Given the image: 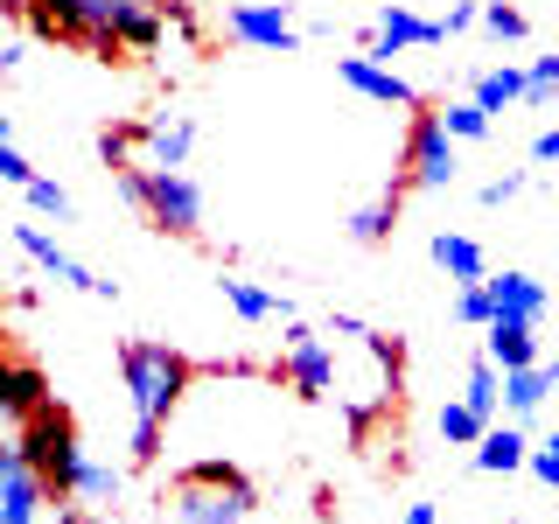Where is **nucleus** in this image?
<instances>
[{"label":"nucleus","mask_w":559,"mask_h":524,"mask_svg":"<svg viewBox=\"0 0 559 524\" xmlns=\"http://www.w3.org/2000/svg\"><path fill=\"white\" fill-rule=\"evenodd\" d=\"M441 28H448V35H468V28H483V0H454V8L441 14Z\"/></svg>","instance_id":"obj_33"},{"label":"nucleus","mask_w":559,"mask_h":524,"mask_svg":"<svg viewBox=\"0 0 559 524\" xmlns=\"http://www.w3.org/2000/svg\"><path fill=\"white\" fill-rule=\"evenodd\" d=\"M552 98H559V49L532 63V92H524V105H552Z\"/></svg>","instance_id":"obj_29"},{"label":"nucleus","mask_w":559,"mask_h":524,"mask_svg":"<svg viewBox=\"0 0 559 524\" xmlns=\"http://www.w3.org/2000/svg\"><path fill=\"white\" fill-rule=\"evenodd\" d=\"M119 497H127V468H119V462H98V454H84L70 503H84V511H112Z\"/></svg>","instance_id":"obj_19"},{"label":"nucleus","mask_w":559,"mask_h":524,"mask_svg":"<svg viewBox=\"0 0 559 524\" xmlns=\"http://www.w3.org/2000/svg\"><path fill=\"white\" fill-rule=\"evenodd\" d=\"M0 182H8V189H28L35 182V162L14 147V140H0Z\"/></svg>","instance_id":"obj_30"},{"label":"nucleus","mask_w":559,"mask_h":524,"mask_svg":"<svg viewBox=\"0 0 559 524\" xmlns=\"http://www.w3.org/2000/svg\"><path fill=\"white\" fill-rule=\"evenodd\" d=\"M546 378H552V392H559V357H546Z\"/></svg>","instance_id":"obj_38"},{"label":"nucleus","mask_w":559,"mask_h":524,"mask_svg":"<svg viewBox=\"0 0 559 524\" xmlns=\"http://www.w3.org/2000/svg\"><path fill=\"white\" fill-rule=\"evenodd\" d=\"M448 43V28L441 22H427V14H413V8H384L378 14V35H371V57L384 63V57H406V49H441Z\"/></svg>","instance_id":"obj_12"},{"label":"nucleus","mask_w":559,"mask_h":524,"mask_svg":"<svg viewBox=\"0 0 559 524\" xmlns=\"http://www.w3.org/2000/svg\"><path fill=\"white\" fill-rule=\"evenodd\" d=\"M217 294H224V308L238 314V322H301V314H294V301L280 287H259V279H245V273H217Z\"/></svg>","instance_id":"obj_13"},{"label":"nucleus","mask_w":559,"mask_h":524,"mask_svg":"<svg viewBox=\"0 0 559 524\" xmlns=\"http://www.w3.org/2000/svg\"><path fill=\"white\" fill-rule=\"evenodd\" d=\"M8 441H14V448H22L28 462H35V476L49 483V497H70V489H78L84 454H92V448L78 441V427H70V413L57 406V398H49V406L35 413L22 433H8Z\"/></svg>","instance_id":"obj_3"},{"label":"nucleus","mask_w":559,"mask_h":524,"mask_svg":"<svg viewBox=\"0 0 559 524\" xmlns=\"http://www.w3.org/2000/svg\"><path fill=\"white\" fill-rule=\"evenodd\" d=\"M28 63V35H22V22L8 28V43H0V70H22Z\"/></svg>","instance_id":"obj_35"},{"label":"nucleus","mask_w":559,"mask_h":524,"mask_svg":"<svg viewBox=\"0 0 559 524\" xmlns=\"http://www.w3.org/2000/svg\"><path fill=\"white\" fill-rule=\"evenodd\" d=\"M189 147H197V119L189 112L140 119V168H189Z\"/></svg>","instance_id":"obj_11"},{"label":"nucleus","mask_w":559,"mask_h":524,"mask_svg":"<svg viewBox=\"0 0 559 524\" xmlns=\"http://www.w3.org/2000/svg\"><path fill=\"white\" fill-rule=\"evenodd\" d=\"M49 503H57L49 483L35 476V462L8 441V454H0V524H43Z\"/></svg>","instance_id":"obj_9"},{"label":"nucleus","mask_w":559,"mask_h":524,"mask_svg":"<svg viewBox=\"0 0 559 524\" xmlns=\"http://www.w3.org/2000/svg\"><path fill=\"white\" fill-rule=\"evenodd\" d=\"M483 28L497 35V43H524V35H532L524 8H511V0H483Z\"/></svg>","instance_id":"obj_28"},{"label":"nucleus","mask_w":559,"mask_h":524,"mask_svg":"<svg viewBox=\"0 0 559 524\" xmlns=\"http://www.w3.org/2000/svg\"><path fill=\"white\" fill-rule=\"evenodd\" d=\"M259 511V489H224V483H197V476H175L168 497V524H245Z\"/></svg>","instance_id":"obj_6"},{"label":"nucleus","mask_w":559,"mask_h":524,"mask_svg":"<svg viewBox=\"0 0 559 524\" xmlns=\"http://www.w3.org/2000/svg\"><path fill=\"white\" fill-rule=\"evenodd\" d=\"M43 406H49V378L35 371L28 357H14L8 371H0V413H8V433H22Z\"/></svg>","instance_id":"obj_14"},{"label":"nucleus","mask_w":559,"mask_h":524,"mask_svg":"<svg viewBox=\"0 0 559 524\" xmlns=\"http://www.w3.org/2000/svg\"><path fill=\"white\" fill-rule=\"evenodd\" d=\"M224 35L245 49H266V57H294L301 28H294L287 0H224Z\"/></svg>","instance_id":"obj_5"},{"label":"nucleus","mask_w":559,"mask_h":524,"mask_svg":"<svg viewBox=\"0 0 559 524\" xmlns=\"http://www.w3.org/2000/svg\"><path fill=\"white\" fill-rule=\"evenodd\" d=\"M532 476L546 483V489H559V433H546V441H532Z\"/></svg>","instance_id":"obj_31"},{"label":"nucleus","mask_w":559,"mask_h":524,"mask_svg":"<svg viewBox=\"0 0 559 524\" xmlns=\"http://www.w3.org/2000/svg\"><path fill=\"white\" fill-rule=\"evenodd\" d=\"M119 378H127V406L133 427H168V413L182 406L189 392V364L175 357L168 343H119Z\"/></svg>","instance_id":"obj_2"},{"label":"nucleus","mask_w":559,"mask_h":524,"mask_svg":"<svg viewBox=\"0 0 559 524\" xmlns=\"http://www.w3.org/2000/svg\"><path fill=\"white\" fill-rule=\"evenodd\" d=\"M524 92H532V70H518V63H497V70H483V78H468V98L489 105V112L524 105Z\"/></svg>","instance_id":"obj_20"},{"label":"nucleus","mask_w":559,"mask_h":524,"mask_svg":"<svg viewBox=\"0 0 559 524\" xmlns=\"http://www.w3.org/2000/svg\"><path fill=\"white\" fill-rule=\"evenodd\" d=\"M273 378H287L301 398H336V343H329L322 329H308V322H287Z\"/></svg>","instance_id":"obj_4"},{"label":"nucleus","mask_w":559,"mask_h":524,"mask_svg":"<svg viewBox=\"0 0 559 524\" xmlns=\"http://www.w3.org/2000/svg\"><path fill=\"white\" fill-rule=\"evenodd\" d=\"M336 78H343L357 98H371V105H399V112H419V92H413L406 78H399L392 63H378L371 49H364V57H336Z\"/></svg>","instance_id":"obj_10"},{"label":"nucleus","mask_w":559,"mask_h":524,"mask_svg":"<svg viewBox=\"0 0 559 524\" xmlns=\"http://www.w3.org/2000/svg\"><path fill=\"white\" fill-rule=\"evenodd\" d=\"M22 196H28V210H35V217H57V224H70V217H78L70 189H63V182H49V175H35V182L22 189Z\"/></svg>","instance_id":"obj_27"},{"label":"nucleus","mask_w":559,"mask_h":524,"mask_svg":"<svg viewBox=\"0 0 559 524\" xmlns=\"http://www.w3.org/2000/svg\"><path fill=\"white\" fill-rule=\"evenodd\" d=\"M427 259L454 279V287H462V279H489V252H483L476 238H462V231H433L427 238Z\"/></svg>","instance_id":"obj_18"},{"label":"nucleus","mask_w":559,"mask_h":524,"mask_svg":"<svg viewBox=\"0 0 559 524\" xmlns=\"http://www.w3.org/2000/svg\"><path fill=\"white\" fill-rule=\"evenodd\" d=\"M462 398H468L483 419H497V413H503V371H497L489 357H476V364H468V378H462Z\"/></svg>","instance_id":"obj_24"},{"label":"nucleus","mask_w":559,"mask_h":524,"mask_svg":"<svg viewBox=\"0 0 559 524\" xmlns=\"http://www.w3.org/2000/svg\"><path fill=\"white\" fill-rule=\"evenodd\" d=\"M454 147L462 140L448 133V119L441 112H413V133H406V182L413 189H448L454 182Z\"/></svg>","instance_id":"obj_8"},{"label":"nucleus","mask_w":559,"mask_h":524,"mask_svg":"<svg viewBox=\"0 0 559 524\" xmlns=\"http://www.w3.org/2000/svg\"><path fill=\"white\" fill-rule=\"evenodd\" d=\"M433 427H441V441H448V448H476L483 433L497 427V419H483L476 406H468V398H448V406L433 413Z\"/></svg>","instance_id":"obj_23"},{"label":"nucleus","mask_w":559,"mask_h":524,"mask_svg":"<svg viewBox=\"0 0 559 524\" xmlns=\"http://www.w3.org/2000/svg\"><path fill=\"white\" fill-rule=\"evenodd\" d=\"M14 245H22L35 266H43V279H57V287H78V294H92V301H119V279H105V273L84 266V259H70L63 245L43 231V224L22 217V224H14Z\"/></svg>","instance_id":"obj_7"},{"label":"nucleus","mask_w":559,"mask_h":524,"mask_svg":"<svg viewBox=\"0 0 559 524\" xmlns=\"http://www.w3.org/2000/svg\"><path fill=\"white\" fill-rule=\"evenodd\" d=\"M406 175H399V182L392 189H384V196L378 203H364V210H349V238H357V245H384V238H392L399 231V196H406Z\"/></svg>","instance_id":"obj_21"},{"label":"nucleus","mask_w":559,"mask_h":524,"mask_svg":"<svg viewBox=\"0 0 559 524\" xmlns=\"http://www.w3.org/2000/svg\"><path fill=\"white\" fill-rule=\"evenodd\" d=\"M92 524H119V517H112V511H92Z\"/></svg>","instance_id":"obj_39"},{"label":"nucleus","mask_w":559,"mask_h":524,"mask_svg":"<svg viewBox=\"0 0 559 524\" xmlns=\"http://www.w3.org/2000/svg\"><path fill=\"white\" fill-rule=\"evenodd\" d=\"M524 196V175L511 168V175H489L483 182V210H503V203H518Z\"/></svg>","instance_id":"obj_32"},{"label":"nucleus","mask_w":559,"mask_h":524,"mask_svg":"<svg viewBox=\"0 0 559 524\" xmlns=\"http://www.w3.org/2000/svg\"><path fill=\"white\" fill-rule=\"evenodd\" d=\"M476 468L483 476H518V468H532V441H524L518 419H497V427L476 441Z\"/></svg>","instance_id":"obj_17"},{"label":"nucleus","mask_w":559,"mask_h":524,"mask_svg":"<svg viewBox=\"0 0 559 524\" xmlns=\"http://www.w3.org/2000/svg\"><path fill=\"white\" fill-rule=\"evenodd\" d=\"M483 357L497 364V371H532V364H546V349H538V322H489L483 329Z\"/></svg>","instance_id":"obj_16"},{"label":"nucleus","mask_w":559,"mask_h":524,"mask_svg":"<svg viewBox=\"0 0 559 524\" xmlns=\"http://www.w3.org/2000/svg\"><path fill=\"white\" fill-rule=\"evenodd\" d=\"M399 524H441V503H406V517Z\"/></svg>","instance_id":"obj_37"},{"label":"nucleus","mask_w":559,"mask_h":524,"mask_svg":"<svg viewBox=\"0 0 559 524\" xmlns=\"http://www.w3.org/2000/svg\"><path fill=\"white\" fill-rule=\"evenodd\" d=\"M454 322H462V329H489V322H497V294H489V279H462V287H454Z\"/></svg>","instance_id":"obj_26"},{"label":"nucleus","mask_w":559,"mask_h":524,"mask_svg":"<svg viewBox=\"0 0 559 524\" xmlns=\"http://www.w3.org/2000/svg\"><path fill=\"white\" fill-rule=\"evenodd\" d=\"M489 294H497V322H538L546 314V279L538 273H518V266H503V273H489Z\"/></svg>","instance_id":"obj_15"},{"label":"nucleus","mask_w":559,"mask_h":524,"mask_svg":"<svg viewBox=\"0 0 559 524\" xmlns=\"http://www.w3.org/2000/svg\"><path fill=\"white\" fill-rule=\"evenodd\" d=\"M329 336H343V343H371V322H364V314H329Z\"/></svg>","instance_id":"obj_34"},{"label":"nucleus","mask_w":559,"mask_h":524,"mask_svg":"<svg viewBox=\"0 0 559 524\" xmlns=\"http://www.w3.org/2000/svg\"><path fill=\"white\" fill-rule=\"evenodd\" d=\"M441 119H448L454 140H489V133H497V112H489V105H476V98H448Z\"/></svg>","instance_id":"obj_25"},{"label":"nucleus","mask_w":559,"mask_h":524,"mask_svg":"<svg viewBox=\"0 0 559 524\" xmlns=\"http://www.w3.org/2000/svg\"><path fill=\"white\" fill-rule=\"evenodd\" d=\"M546 398H552L546 364H532V371H503V413H511V419H532Z\"/></svg>","instance_id":"obj_22"},{"label":"nucleus","mask_w":559,"mask_h":524,"mask_svg":"<svg viewBox=\"0 0 559 524\" xmlns=\"http://www.w3.org/2000/svg\"><path fill=\"white\" fill-rule=\"evenodd\" d=\"M112 189H119V203L140 210V217L154 224V231H168V238H203V189L189 182V168H112Z\"/></svg>","instance_id":"obj_1"},{"label":"nucleus","mask_w":559,"mask_h":524,"mask_svg":"<svg viewBox=\"0 0 559 524\" xmlns=\"http://www.w3.org/2000/svg\"><path fill=\"white\" fill-rule=\"evenodd\" d=\"M532 162H559V127H546L532 140Z\"/></svg>","instance_id":"obj_36"}]
</instances>
